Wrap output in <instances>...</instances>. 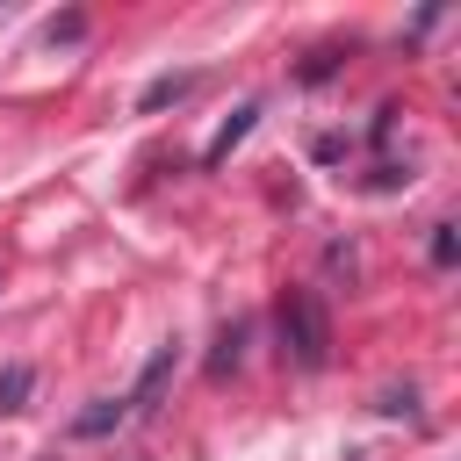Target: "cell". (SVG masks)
<instances>
[{
	"mask_svg": "<svg viewBox=\"0 0 461 461\" xmlns=\"http://www.w3.org/2000/svg\"><path fill=\"white\" fill-rule=\"evenodd\" d=\"M281 353L295 367H324L331 360V317H324L317 288H288L281 295Z\"/></svg>",
	"mask_w": 461,
	"mask_h": 461,
	"instance_id": "1",
	"label": "cell"
},
{
	"mask_svg": "<svg viewBox=\"0 0 461 461\" xmlns=\"http://www.w3.org/2000/svg\"><path fill=\"white\" fill-rule=\"evenodd\" d=\"M173 360H180V353H173V339H166V346L151 353V367L137 375V389H130L122 403H130V411H151V403H158V389H166V375H173Z\"/></svg>",
	"mask_w": 461,
	"mask_h": 461,
	"instance_id": "2",
	"label": "cell"
},
{
	"mask_svg": "<svg viewBox=\"0 0 461 461\" xmlns=\"http://www.w3.org/2000/svg\"><path fill=\"white\" fill-rule=\"evenodd\" d=\"M252 115H259V108H238V115H230V122L216 130V144H209V166H216V158H223V151H230V144H238V137L252 130Z\"/></svg>",
	"mask_w": 461,
	"mask_h": 461,
	"instance_id": "5",
	"label": "cell"
},
{
	"mask_svg": "<svg viewBox=\"0 0 461 461\" xmlns=\"http://www.w3.org/2000/svg\"><path fill=\"white\" fill-rule=\"evenodd\" d=\"M238 346H245V331L230 324V331H223V353H216V375H223V367H238Z\"/></svg>",
	"mask_w": 461,
	"mask_h": 461,
	"instance_id": "7",
	"label": "cell"
},
{
	"mask_svg": "<svg viewBox=\"0 0 461 461\" xmlns=\"http://www.w3.org/2000/svg\"><path fill=\"white\" fill-rule=\"evenodd\" d=\"M22 396H29V367H7L0 375V411H22Z\"/></svg>",
	"mask_w": 461,
	"mask_h": 461,
	"instance_id": "6",
	"label": "cell"
},
{
	"mask_svg": "<svg viewBox=\"0 0 461 461\" xmlns=\"http://www.w3.org/2000/svg\"><path fill=\"white\" fill-rule=\"evenodd\" d=\"M187 86H194V72H166V79H151V86H144V101H137V108H166V101H180Z\"/></svg>",
	"mask_w": 461,
	"mask_h": 461,
	"instance_id": "3",
	"label": "cell"
},
{
	"mask_svg": "<svg viewBox=\"0 0 461 461\" xmlns=\"http://www.w3.org/2000/svg\"><path fill=\"white\" fill-rule=\"evenodd\" d=\"M122 411H130V403H122V396H101V403H94V411H79V432H86V439H94V432H108V425H122Z\"/></svg>",
	"mask_w": 461,
	"mask_h": 461,
	"instance_id": "4",
	"label": "cell"
}]
</instances>
